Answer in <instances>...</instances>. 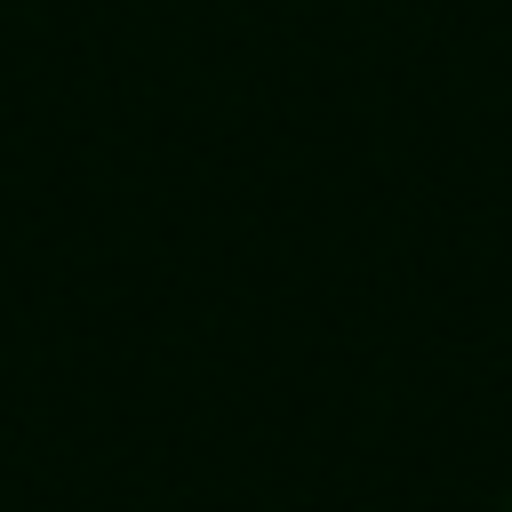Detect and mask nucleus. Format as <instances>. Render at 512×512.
Segmentation results:
<instances>
[{
  "instance_id": "obj_1",
  "label": "nucleus",
  "mask_w": 512,
  "mask_h": 512,
  "mask_svg": "<svg viewBox=\"0 0 512 512\" xmlns=\"http://www.w3.org/2000/svg\"><path fill=\"white\" fill-rule=\"evenodd\" d=\"M504 512H512V496H504Z\"/></svg>"
}]
</instances>
